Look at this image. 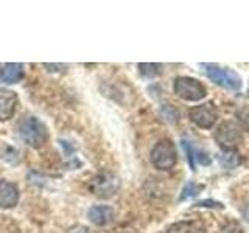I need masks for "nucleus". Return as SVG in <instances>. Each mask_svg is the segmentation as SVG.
I'll return each mask as SVG.
<instances>
[{"instance_id": "4be33fe9", "label": "nucleus", "mask_w": 249, "mask_h": 233, "mask_svg": "<svg viewBox=\"0 0 249 233\" xmlns=\"http://www.w3.org/2000/svg\"><path fill=\"white\" fill-rule=\"evenodd\" d=\"M69 233H89V232H88V229H86V227H73Z\"/></svg>"}, {"instance_id": "5701e85b", "label": "nucleus", "mask_w": 249, "mask_h": 233, "mask_svg": "<svg viewBox=\"0 0 249 233\" xmlns=\"http://www.w3.org/2000/svg\"><path fill=\"white\" fill-rule=\"evenodd\" d=\"M2 78H3V67L0 66V81H2Z\"/></svg>"}, {"instance_id": "4468645a", "label": "nucleus", "mask_w": 249, "mask_h": 233, "mask_svg": "<svg viewBox=\"0 0 249 233\" xmlns=\"http://www.w3.org/2000/svg\"><path fill=\"white\" fill-rule=\"evenodd\" d=\"M202 190H204V185H202V183L187 182V183H185V186L182 188L181 196H179V200H187V199H193V198H196Z\"/></svg>"}, {"instance_id": "1a4fd4ad", "label": "nucleus", "mask_w": 249, "mask_h": 233, "mask_svg": "<svg viewBox=\"0 0 249 233\" xmlns=\"http://www.w3.org/2000/svg\"><path fill=\"white\" fill-rule=\"evenodd\" d=\"M18 107V95L13 90L0 89V121L10 120Z\"/></svg>"}, {"instance_id": "f257e3e1", "label": "nucleus", "mask_w": 249, "mask_h": 233, "mask_svg": "<svg viewBox=\"0 0 249 233\" xmlns=\"http://www.w3.org/2000/svg\"><path fill=\"white\" fill-rule=\"evenodd\" d=\"M18 132L19 137L23 140V143H27L31 148H41L49 138L47 126L41 120H37L36 116L22 118L18 126Z\"/></svg>"}, {"instance_id": "6ab92c4d", "label": "nucleus", "mask_w": 249, "mask_h": 233, "mask_svg": "<svg viewBox=\"0 0 249 233\" xmlns=\"http://www.w3.org/2000/svg\"><path fill=\"white\" fill-rule=\"evenodd\" d=\"M220 233H245L241 224L237 221H229L228 224H224V227L221 229Z\"/></svg>"}, {"instance_id": "9b49d317", "label": "nucleus", "mask_w": 249, "mask_h": 233, "mask_svg": "<svg viewBox=\"0 0 249 233\" xmlns=\"http://www.w3.org/2000/svg\"><path fill=\"white\" fill-rule=\"evenodd\" d=\"M182 148H184V151L187 154V159H189V163H190V166H192L193 171L196 169L198 163H201V165H209V163H210L209 154L204 152L202 150H198L196 146L190 145V142H187V140H182Z\"/></svg>"}, {"instance_id": "423d86ee", "label": "nucleus", "mask_w": 249, "mask_h": 233, "mask_svg": "<svg viewBox=\"0 0 249 233\" xmlns=\"http://www.w3.org/2000/svg\"><path fill=\"white\" fill-rule=\"evenodd\" d=\"M120 188V179L111 173L97 174L89 183V190L98 198H112Z\"/></svg>"}, {"instance_id": "7ed1b4c3", "label": "nucleus", "mask_w": 249, "mask_h": 233, "mask_svg": "<svg viewBox=\"0 0 249 233\" xmlns=\"http://www.w3.org/2000/svg\"><path fill=\"white\" fill-rule=\"evenodd\" d=\"M150 157H151V163L154 168H158L160 171L171 169L178 162V152H176L175 143L168 138L160 140V142L154 145Z\"/></svg>"}, {"instance_id": "f8f14e48", "label": "nucleus", "mask_w": 249, "mask_h": 233, "mask_svg": "<svg viewBox=\"0 0 249 233\" xmlns=\"http://www.w3.org/2000/svg\"><path fill=\"white\" fill-rule=\"evenodd\" d=\"M25 76V70L22 64H16V62H8L3 66V78L2 81L6 84H14L23 80Z\"/></svg>"}, {"instance_id": "20e7f679", "label": "nucleus", "mask_w": 249, "mask_h": 233, "mask_svg": "<svg viewBox=\"0 0 249 233\" xmlns=\"http://www.w3.org/2000/svg\"><path fill=\"white\" fill-rule=\"evenodd\" d=\"M215 140L223 151H235L243 142L241 128L233 121H224L215 132Z\"/></svg>"}, {"instance_id": "a211bd4d", "label": "nucleus", "mask_w": 249, "mask_h": 233, "mask_svg": "<svg viewBox=\"0 0 249 233\" xmlns=\"http://www.w3.org/2000/svg\"><path fill=\"white\" fill-rule=\"evenodd\" d=\"M162 114L163 116L170 121V123H176L179 120V112L171 104H163L162 107Z\"/></svg>"}, {"instance_id": "dca6fc26", "label": "nucleus", "mask_w": 249, "mask_h": 233, "mask_svg": "<svg viewBox=\"0 0 249 233\" xmlns=\"http://www.w3.org/2000/svg\"><path fill=\"white\" fill-rule=\"evenodd\" d=\"M218 160L224 168H235L240 163V155L237 151H223V155Z\"/></svg>"}, {"instance_id": "ddd939ff", "label": "nucleus", "mask_w": 249, "mask_h": 233, "mask_svg": "<svg viewBox=\"0 0 249 233\" xmlns=\"http://www.w3.org/2000/svg\"><path fill=\"white\" fill-rule=\"evenodd\" d=\"M167 233H206V229L199 221H181L171 224Z\"/></svg>"}, {"instance_id": "412c9836", "label": "nucleus", "mask_w": 249, "mask_h": 233, "mask_svg": "<svg viewBox=\"0 0 249 233\" xmlns=\"http://www.w3.org/2000/svg\"><path fill=\"white\" fill-rule=\"evenodd\" d=\"M241 215H243L245 221L249 224V205H245V208H241Z\"/></svg>"}, {"instance_id": "39448f33", "label": "nucleus", "mask_w": 249, "mask_h": 233, "mask_svg": "<svg viewBox=\"0 0 249 233\" xmlns=\"http://www.w3.org/2000/svg\"><path fill=\"white\" fill-rule=\"evenodd\" d=\"M175 93L185 101L196 103V101L206 98L207 90L199 80H195L190 76H179L175 81Z\"/></svg>"}, {"instance_id": "aec40b11", "label": "nucleus", "mask_w": 249, "mask_h": 233, "mask_svg": "<svg viewBox=\"0 0 249 233\" xmlns=\"http://www.w3.org/2000/svg\"><path fill=\"white\" fill-rule=\"evenodd\" d=\"M196 207H207V208H220L223 210L224 205L221 204V202H216V200H212V199H209V200H199Z\"/></svg>"}, {"instance_id": "2eb2a0df", "label": "nucleus", "mask_w": 249, "mask_h": 233, "mask_svg": "<svg viewBox=\"0 0 249 233\" xmlns=\"http://www.w3.org/2000/svg\"><path fill=\"white\" fill-rule=\"evenodd\" d=\"M139 72L145 78H156L162 73V66L151 64V62H142V64H139Z\"/></svg>"}, {"instance_id": "9d476101", "label": "nucleus", "mask_w": 249, "mask_h": 233, "mask_svg": "<svg viewBox=\"0 0 249 233\" xmlns=\"http://www.w3.org/2000/svg\"><path fill=\"white\" fill-rule=\"evenodd\" d=\"M88 217L92 224L98 225V227H101V225H107L114 219V208L109 205H93L89 208Z\"/></svg>"}, {"instance_id": "0eeeda50", "label": "nucleus", "mask_w": 249, "mask_h": 233, "mask_svg": "<svg viewBox=\"0 0 249 233\" xmlns=\"http://www.w3.org/2000/svg\"><path fill=\"white\" fill-rule=\"evenodd\" d=\"M189 116L201 129H210L215 126L218 120V111L213 103H202L199 106L192 107L189 111Z\"/></svg>"}, {"instance_id": "f3484780", "label": "nucleus", "mask_w": 249, "mask_h": 233, "mask_svg": "<svg viewBox=\"0 0 249 233\" xmlns=\"http://www.w3.org/2000/svg\"><path fill=\"white\" fill-rule=\"evenodd\" d=\"M235 118L240 124V128L249 132V106L238 107L235 112Z\"/></svg>"}, {"instance_id": "b1692460", "label": "nucleus", "mask_w": 249, "mask_h": 233, "mask_svg": "<svg viewBox=\"0 0 249 233\" xmlns=\"http://www.w3.org/2000/svg\"><path fill=\"white\" fill-rule=\"evenodd\" d=\"M248 95H249V89H248Z\"/></svg>"}, {"instance_id": "6e6552de", "label": "nucleus", "mask_w": 249, "mask_h": 233, "mask_svg": "<svg viewBox=\"0 0 249 233\" xmlns=\"http://www.w3.org/2000/svg\"><path fill=\"white\" fill-rule=\"evenodd\" d=\"M19 202L18 185L10 181H0V208H13Z\"/></svg>"}, {"instance_id": "f03ea898", "label": "nucleus", "mask_w": 249, "mask_h": 233, "mask_svg": "<svg viewBox=\"0 0 249 233\" xmlns=\"http://www.w3.org/2000/svg\"><path fill=\"white\" fill-rule=\"evenodd\" d=\"M204 67V72L210 81H213L216 85L226 90H240L241 89V76L235 70L228 67H220L216 64H201Z\"/></svg>"}]
</instances>
